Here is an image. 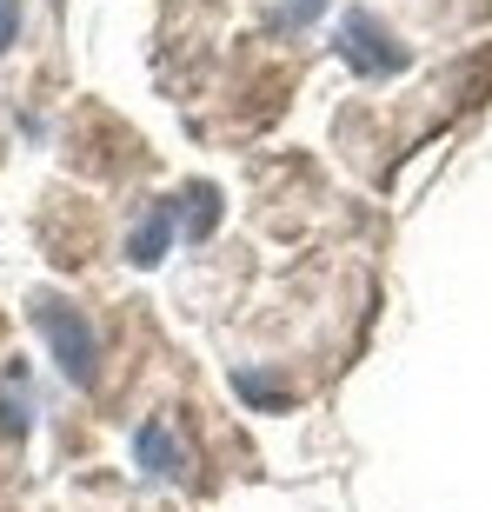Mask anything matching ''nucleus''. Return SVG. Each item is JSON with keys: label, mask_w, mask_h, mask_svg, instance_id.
Masks as SVG:
<instances>
[{"label": "nucleus", "mask_w": 492, "mask_h": 512, "mask_svg": "<svg viewBox=\"0 0 492 512\" xmlns=\"http://www.w3.org/2000/svg\"><path fill=\"white\" fill-rule=\"evenodd\" d=\"M320 7H326V0H286V7H280V27H306Z\"/></svg>", "instance_id": "20e7f679"}, {"label": "nucleus", "mask_w": 492, "mask_h": 512, "mask_svg": "<svg viewBox=\"0 0 492 512\" xmlns=\"http://www.w3.org/2000/svg\"><path fill=\"white\" fill-rule=\"evenodd\" d=\"M133 453H140V473H173V459H180V453H173V426H160V419H153Z\"/></svg>", "instance_id": "7ed1b4c3"}, {"label": "nucleus", "mask_w": 492, "mask_h": 512, "mask_svg": "<svg viewBox=\"0 0 492 512\" xmlns=\"http://www.w3.org/2000/svg\"><path fill=\"white\" fill-rule=\"evenodd\" d=\"M14 27H20V0H0V47L14 40Z\"/></svg>", "instance_id": "39448f33"}, {"label": "nucleus", "mask_w": 492, "mask_h": 512, "mask_svg": "<svg viewBox=\"0 0 492 512\" xmlns=\"http://www.w3.org/2000/svg\"><path fill=\"white\" fill-rule=\"evenodd\" d=\"M34 313H40L47 326H54V353H60V366H67L74 380H87V366H94V346H80V340H87V326H80L60 300H40Z\"/></svg>", "instance_id": "f03ea898"}, {"label": "nucleus", "mask_w": 492, "mask_h": 512, "mask_svg": "<svg viewBox=\"0 0 492 512\" xmlns=\"http://www.w3.org/2000/svg\"><path fill=\"white\" fill-rule=\"evenodd\" d=\"M340 47H346V60H353V74H399V40L393 34H379V20H366V14H353L340 27Z\"/></svg>", "instance_id": "f257e3e1"}]
</instances>
